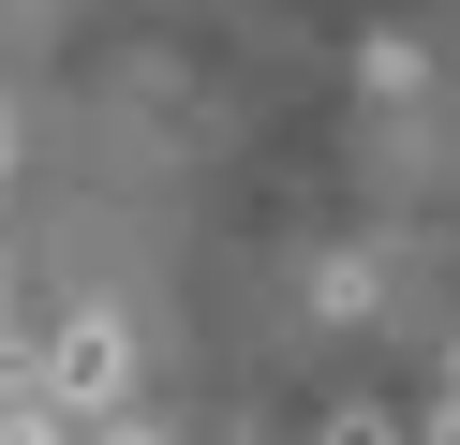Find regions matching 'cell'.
<instances>
[{"instance_id":"cell-2","label":"cell","mask_w":460,"mask_h":445,"mask_svg":"<svg viewBox=\"0 0 460 445\" xmlns=\"http://www.w3.org/2000/svg\"><path fill=\"white\" fill-rule=\"evenodd\" d=\"M75 431H90V415L45 401V386H15V401H0V445H75Z\"/></svg>"},{"instance_id":"cell-6","label":"cell","mask_w":460,"mask_h":445,"mask_svg":"<svg viewBox=\"0 0 460 445\" xmlns=\"http://www.w3.org/2000/svg\"><path fill=\"white\" fill-rule=\"evenodd\" d=\"M430 445H460V401H446V415H430Z\"/></svg>"},{"instance_id":"cell-1","label":"cell","mask_w":460,"mask_h":445,"mask_svg":"<svg viewBox=\"0 0 460 445\" xmlns=\"http://www.w3.org/2000/svg\"><path fill=\"white\" fill-rule=\"evenodd\" d=\"M31 386H45V401H75V415L104 431V415H119V386H134V342H119L104 312H60V326L31 342Z\"/></svg>"},{"instance_id":"cell-4","label":"cell","mask_w":460,"mask_h":445,"mask_svg":"<svg viewBox=\"0 0 460 445\" xmlns=\"http://www.w3.org/2000/svg\"><path fill=\"white\" fill-rule=\"evenodd\" d=\"M327 445H430V431H401L386 401H341V415H327Z\"/></svg>"},{"instance_id":"cell-7","label":"cell","mask_w":460,"mask_h":445,"mask_svg":"<svg viewBox=\"0 0 460 445\" xmlns=\"http://www.w3.org/2000/svg\"><path fill=\"white\" fill-rule=\"evenodd\" d=\"M0 164H15V119H0Z\"/></svg>"},{"instance_id":"cell-8","label":"cell","mask_w":460,"mask_h":445,"mask_svg":"<svg viewBox=\"0 0 460 445\" xmlns=\"http://www.w3.org/2000/svg\"><path fill=\"white\" fill-rule=\"evenodd\" d=\"M446 401H460V356H446Z\"/></svg>"},{"instance_id":"cell-3","label":"cell","mask_w":460,"mask_h":445,"mask_svg":"<svg viewBox=\"0 0 460 445\" xmlns=\"http://www.w3.org/2000/svg\"><path fill=\"white\" fill-rule=\"evenodd\" d=\"M371 297H386V267H371V253H341L327 282H312V312H327V326H371Z\"/></svg>"},{"instance_id":"cell-5","label":"cell","mask_w":460,"mask_h":445,"mask_svg":"<svg viewBox=\"0 0 460 445\" xmlns=\"http://www.w3.org/2000/svg\"><path fill=\"white\" fill-rule=\"evenodd\" d=\"M104 445H164V431H134V415H104Z\"/></svg>"}]
</instances>
